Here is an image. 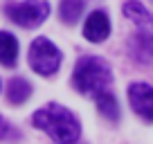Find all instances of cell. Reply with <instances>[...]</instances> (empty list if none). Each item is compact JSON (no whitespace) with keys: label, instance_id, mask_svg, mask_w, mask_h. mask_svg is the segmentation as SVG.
Wrapping results in <instances>:
<instances>
[{"label":"cell","instance_id":"6da1fadb","mask_svg":"<svg viewBox=\"0 0 153 144\" xmlns=\"http://www.w3.org/2000/svg\"><path fill=\"white\" fill-rule=\"evenodd\" d=\"M124 16L135 25V34L128 39V54L140 65H153V14L137 0L124 5Z\"/></svg>","mask_w":153,"mask_h":144},{"label":"cell","instance_id":"7a4b0ae2","mask_svg":"<svg viewBox=\"0 0 153 144\" xmlns=\"http://www.w3.org/2000/svg\"><path fill=\"white\" fill-rule=\"evenodd\" d=\"M34 126L50 135L54 142H79L81 137V124L68 108L61 104H48L45 108L34 113Z\"/></svg>","mask_w":153,"mask_h":144},{"label":"cell","instance_id":"3957f363","mask_svg":"<svg viewBox=\"0 0 153 144\" xmlns=\"http://www.w3.org/2000/svg\"><path fill=\"white\" fill-rule=\"evenodd\" d=\"M110 83H113V72L101 56H81L76 61L74 74H72V86L76 88L79 95L97 97L108 90Z\"/></svg>","mask_w":153,"mask_h":144},{"label":"cell","instance_id":"277c9868","mask_svg":"<svg viewBox=\"0 0 153 144\" xmlns=\"http://www.w3.org/2000/svg\"><path fill=\"white\" fill-rule=\"evenodd\" d=\"M29 65L41 77H52L61 65V52L50 39L38 36L29 45Z\"/></svg>","mask_w":153,"mask_h":144},{"label":"cell","instance_id":"5b68a950","mask_svg":"<svg viewBox=\"0 0 153 144\" xmlns=\"http://www.w3.org/2000/svg\"><path fill=\"white\" fill-rule=\"evenodd\" d=\"M5 14L9 16L11 23L20 25V27H38L45 23L50 16V2L48 0H23V2H9L5 5Z\"/></svg>","mask_w":153,"mask_h":144},{"label":"cell","instance_id":"8992f818","mask_svg":"<svg viewBox=\"0 0 153 144\" xmlns=\"http://www.w3.org/2000/svg\"><path fill=\"white\" fill-rule=\"evenodd\" d=\"M128 101L133 111L142 117L144 122H153V88L144 81H135L128 86Z\"/></svg>","mask_w":153,"mask_h":144},{"label":"cell","instance_id":"52a82bcc","mask_svg":"<svg viewBox=\"0 0 153 144\" xmlns=\"http://www.w3.org/2000/svg\"><path fill=\"white\" fill-rule=\"evenodd\" d=\"M110 34V20L106 11H92L88 16L86 25H83V36L90 43H101V41L108 39Z\"/></svg>","mask_w":153,"mask_h":144},{"label":"cell","instance_id":"ba28073f","mask_svg":"<svg viewBox=\"0 0 153 144\" xmlns=\"http://www.w3.org/2000/svg\"><path fill=\"white\" fill-rule=\"evenodd\" d=\"M18 61V41L14 34L9 32H0V63L7 68L16 65Z\"/></svg>","mask_w":153,"mask_h":144},{"label":"cell","instance_id":"9c48e42d","mask_svg":"<svg viewBox=\"0 0 153 144\" xmlns=\"http://www.w3.org/2000/svg\"><path fill=\"white\" fill-rule=\"evenodd\" d=\"M29 95H32V86H29V81H25L23 77H16V79H11V81L7 83V99L14 106L25 104V101L29 99Z\"/></svg>","mask_w":153,"mask_h":144},{"label":"cell","instance_id":"30bf717a","mask_svg":"<svg viewBox=\"0 0 153 144\" xmlns=\"http://www.w3.org/2000/svg\"><path fill=\"white\" fill-rule=\"evenodd\" d=\"M83 9H86V0H61V5H59V14L65 25L79 23Z\"/></svg>","mask_w":153,"mask_h":144},{"label":"cell","instance_id":"8fae6325","mask_svg":"<svg viewBox=\"0 0 153 144\" xmlns=\"http://www.w3.org/2000/svg\"><path fill=\"white\" fill-rule=\"evenodd\" d=\"M95 99H97V108H99V113L106 117V120H110V122L120 120V106H117V99H115L108 90L101 92V95H97Z\"/></svg>","mask_w":153,"mask_h":144},{"label":"cell","instance_id":"7c38bea8","mask_svg":"<svg viewBox=\"0 0 153 144\" xmlns=\"http://www.w3.org/2000/svg\"><path fill=\"white\" fill-rule=\"evenodd\" d=\"M16 131L9 126V122L5 120V117H0V140H7V137H16Z\"/></svg>","mask_w":153,"mask_h":144}]
</instances>
